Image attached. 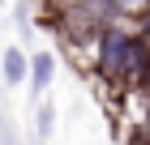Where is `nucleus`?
<instances>
[{
	"label": "nucleus",
	"instance_id": "1",
	"mask_svg": "<svg viewBox=\"0 0 150 145\" xmlns=\"http://www.w3.org/2000/svg\"><path fill=\"white\" fill-rule=\"evenodd\" d=\"M90 68L99 73V81L133 94L142 85V77H146V68H150V39L142 30H133V26H125V22L107 26L90 43Z\"/></svg>",
	"mask_w": 150,
	"mask_h": 145
},
{
	"label": "nucleus",
	"instance_id": "2",
	"mask_svg": "<svg viewBox=\"0 0 150 145\" xmlns=\"http://www.w3.org/2000/svg\"><path fill=\"white\" fill-rule=\"evenodd\" d=\"M116 22H125L120 9H116V0H60V13H56L60 34H64L69 43L86 47V51H90V43L107 30V26H116Z\"/></svg>",
	"mask_w": 150,
	"mask_h": 145
},
{
	"label": "nucleus",
	"instance_id": "3",
	"mask_svg": "<svg viewBox=\"0 0 150 145\" xmlns=\"http://www.w3.org/2000/svg\"><path fill=\"white\" fill-rule=\"evenodd\" d=\"M26 73H30V56L22 47H0V81L4 85H26Z\"/></svg>",
	"mask_w": 150,
	"mask_h": 145
},
{
	"label": "nucleus",
	"instance_id": "4",
	"mask_svg": "<svg viewBox=\"0 0 150 145\" xmlns=\"http://www.w3.org/2000/svg\"><path fill=\"white\" fill-rule=\"evenodd\" d=\"M52 77H56V56L52 51H35L30 56V73H26V85L35 90V94H47Z\"/></svg>",
	"mask_w": 150,
	"mask_h": 145
},
{
	"label": "nucleus",
	"instance_id": "5",
	"mask_svg": "<svg viewBox=\"0 0 150 145\" xmlns=\"http://www.w3.org/2000/svg\"><path fill=\"white\" fill-rule=\"evenodd\" d=\"M35 120H39V124H35V128H39V137H43V141H47V137H52V120H56V111H52V107H47V102H43Z\"/></svg>",
	"mask_w": 150,
	"mask_h": 145
},
{
	"label": "nucleus",
	"instance_id": "6",
	"mask_svg": "<svg viewBox=\"0 0 150 145\" xmlns=\"http://www.w3.org/2000/svg\"><path fill=\"white\" fill-rule=\"evenodd\" d=\"M133 94H142V98H146V102H150V68H146V77H142V85H137V90H133Z\"/></svg>",
	"mask_w": 150,
	"mask_h": 145
},
{
	"label": "nucleus",
	"instance_id": "7",
	"mask_svg": "<svg viewBox=\"0 0 150 145\" xmlns=\"http://www.w3.org/2000/svg\"><path fill=\"white\" fill-rule=\"evenodd\" d=\"M142 128H146V137H150V102H146V111H142Z\"/></svg>",
	"mask_w": 150,
	"mask_h": 145
},
{
	"label": "nucleus",
	"instance_id": "8",
	"mask_svg": "<svg viewBox=\"0 0 150 145\" xmlns=\"http://www.w3.org/2000/svg\"><path fill=\"white\" fill-rule=\"evenodd\" d=\"M39 4H43V9H60V0H39Z\"/></svg>",
	"mask_w": 150,
	"mask_h": 145
},
{
	"label": "nucleus",
	"instance_id": "9",
	"mask_svg": "<svg viewBox=\"0 0 150 145\" xmlns=\"http://www.w3.org/2000/svg\"><path fill=\"white\" fill-rule=\"evenodd\" d=\"M4 145H13V141H4Z\"/></svg>",
	"mask_w": 150,
	"mask_h": 145
}]
</instances>
